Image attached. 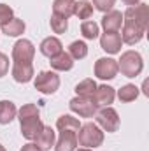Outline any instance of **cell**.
Segmentation results:
<instances>
[{
	"label": "cell",
	"instance_id": "cell-1",
	"mask_svg": "<svg viewBox=\"0 0 149 151\" xmlns=\"http://www.w3.org/2000/svg\"><path fill=\"white\" fill-rule=\"evenodd\" d=\"M77 144L84 146V148H100L104 144V130L97 125V123H84L81 125L79 132H77Z\"/></svg>",
	"mask_w": 149,
	"mask_h": 151
},
{
	"label": "cell",
	"instance_id": "cell-2",
	"mask_svg": "<svg viewBox=\"0 0 149 151\" xmlns=\"http://www.w3.org/2000/svg\"><path fill=\"white\" fill-rule=\"evenodd\" d=\"M117 69L125 77H137L144 69V60L140 53L130 49V51H125L117 60Z\"/></svg>",
	"mask_w": 149,
	"mask_h": 151
},
{
	"label": "cell",
	"instance_id": "cell-3",
	"mask_svg": "<svg viewBox=\"0 0 149 151\" xmlns=\"http://www.w3.org/2000/svg\"><path fill=\"white\" fill-rule=\"evenodd\" d=\"M123 23L139 27L142 30H148V23H149V5L148 4H137L132 5L125 11L123 14Z\"/></svg>",
	"mask_w": 149,
	"mask_h": 151
},
{
	"label": "cell",
	"instance_id": "cell-4",
	"mask_svg": "<svg viewBox=\"0 0 149 151\" xmlns=\"http://www.w3.org/2000/svg\"><path fill=\"white\" fill-rule=\"evenodd\" d=\"M34 86L37 91L44 93V95H53L60 88V76L54 70H42L37 74L35 81H34Z\"/></svg>",
	"mask_w": 149,
	"mask_h": 151
},
{
	"label": "cell",
	"instance_id": "cell-5",
	"mask_svg": "<svg viewBox=\"0 0 149 151\" xmlns=\"http://www.w3.org/2000/svg\"><path fill=\"white\" fill-rule=\"evenodd\" d=\"M97 116V125L104 130V132H117L119 128V114L114 107H102L98 113L95 114Z\"/></svg>",
	"mask_w": 149,
	"mask_h": 151
},
{
	"label": "cell",
	"instance_id": "cell-6",
	"mask_svg": "<svg viewBox=\"0 0 149 151\" xmlns=\"http://www.w3.org/2000/svg\"><path fill=\"white\" fill-rule=\"evenodd\" d=\"M12 60L18 63H32L35 56V46L28 39H19L12 46Z\"/></svg>",
	"mask_w": 149,
	"mask_h": 151
},
{
	"label": "cell",
	"instance_id": "cell-7",
	"mask_svg": "<svg viewBox=\"0 0 149 151\" xmlns=\"http://www.w3.org/2000/svg\"><path fill=\"white\" fill-rule=\"evenodd\" d=\"M95 76L98 77V79H102V81H111L114 79L117 72H119V69H117V60H114V58H98L97 62H95Z\"/></svg>",
	"mask_w": 149,
	"mask_h": 151
},
{
	"label": "cell",
	"instance_id": "cell-8",
	"mask_svg": "<svg viewBox=\"0 0 149 151\" xmlns=\"http://www.w3.org/2000/svg\"><path fill=\"white\" fill-rule=\"evenodd\" d=\"M19 125H21V135L28 141H35V137L44 128L40 114L39 116H28V118H19Z\"/></svg>",
	"mask_w": 149,
	"mask_h": 151
},
{
	"label": "cell",
	"instance_id": "cell-9",
	"mask_svg": "<svg viewBox=\"0 0 149 151\" xmlns=\"http://www.w3.org/2000/svg\"><path fill=\"white\" fill-rule=\"evenodd\" d=\"M69 107L72 113L79 114L81 118H93L97 114V107H95L93 100L86 99V97H74L69 102Z\"/></svg>",
	"mask_w": 149,
	"mask_h": 151
},
{
	"label": "cell",
	"instance_id": "cell-10",
	"mask_svg": "<svg viewBox=\"0 0 149 151\" xmlns=\"http://www.w3.org/2000/svg\"><path fill=\"white\" fill-rule=\"evenodd\" d=\"M114 99H116V90L112 86H109V84L97 86V90H95V93L91 97L95 107H109L114 102Z\"/></svg>",
	"mask_w": 149,
	"mask_h": 151
},
{
	"label": "cell",
	"instance_id": "cell-11",
	"mask_svg": "<svg viewBox=\"0 0 149 151\" xmlns=\"http://www.w3.org/2000/svg\"><path fill=\"white\" fill-rule=\"evenodd\" d=\"M121 46H123V40H121V35L117 32H105L100 37V47L104 51H107L109 55L121 53Z\"/></svg>",
	"mask_w": 149,
	"mask_h": 151
},
{
	"label": "cell",
	"instance_id": "cell-12",
	"mask_svg": "<svg viewBox=\"0 0 149 151\" xmlns=\"http://www.w3.org/2000/svg\"><path fill=\"white\" fill-rule=\"evenodd\" d=\"M11 74H12V79L16 83H30L34 79V65L32 63H18L14 62L12 63V69H11Z\"/></svg>",
	"mask_w": 149,
	"mask_h": 151
},
{
	"label": "cell",
	"instance_id": "cell-13",
	"mask_svg": "<svg viewBox=\"0 0 149 151\" xmlns=\"http://www.w3.org/2000/svg\"><path fill=\"white\" fill-rule=\"evenodd\" d=\"M144 34H146V30H142L139 27H133V25H128V23H123V32L119 35H121V40L125 44L135 46V44H139L142 40Z\"/></svg>",
	"mask_w": 149,
	"mask_h": 151
},
{
	"label": "cell",
	"instance_id": "cell-14",
	"mask_svg": "<svg viewBox=\"0 0 149 151\" xmlns=\"http://www.w3.org/2000/svg\"><path fill=\"white\" fill-rule=\"evenodd\" d=\"M53 148H54V151H75L77 150V134L75 132H60V137Z\"/></svg>",
	"mask_w": 149,
	"mask_h": 151
},
{
	"label": "cell",
	"instance_id": "cell-15",
	"mask_svg": "<svg viewBox=\"0 0 149 151\" xmlns=\"http://www.w3.org/2000/svg\"><path fill=\"white\" fill-rule=\"evenodd\" d=\"M123 25V14L119 11H109L102 18V28L105 32H119Z\"/></svg>",
	"mask_w": 149,
	"mask_h": 151
},
{
	"label": "cell",
	"instance_id": "cell-16",
	"mask_svg": "<svg viewBox=\"0 0 149 151\" xmlns=\"http://www.w3.org/2000/svg\"><path fill=\"white\" fill-rule=\"evenodd\" d=\"M39 49H40V53H42L44 56L53 58V56H56L58 53L63 51V44H62V40L58 37H46L40 42Z\"/></svg>",
	"mask_w": 149,
	"mask_h": 151
},
{
	"label": "cell",
	"instance_id": "cell-17",
	"mask_svg": "<svg viewBox=\"0 0 149 151\" xmlns=\"http://www.w3.org/2000/svg\"><path fill=\"white\" fill-rule=\"evenodd\" d=\"M54 142H56V134H54V130H53L51 127H46V125H44V128L40 130V134L35 137V144H37L42 151H47L54 146Z\"/></svg>",
	"mask_w": 149,
	"mask_h": 151
},
{
	"label": "cell",
	"instance_id": "cell-18",
	"mask_svg": "<svg viewBox=\"0 0 149 151\" xmlns=\"http://www.w3.org/2000/svg\"><path fill=\"white\" fill-rule=\"evenodd\" d=\"M49 60H51L49 63H51L53 70H58V72H67L74 67V60L67 51H62V53H58L56 56H53Z\"/></svg>",
	"mask_w": 149,
	"mask_h": 151
},
{
	"label": "cell",
	"instance_id": "cell-19",
	"mask_svg": "<svg viewBox=\"0 0 149 151\" xmlns=\"http://www.w3.org/2000/svg\"><path fill=\"white\" fill-rule=\"evenodd\" d=\"M56 128L60 132H79L81 128V121L74 118L72 114H62L58 119H56Z\"/></svg>",
	"mask_w": 149,
	"mask_h": 151
},
{
	"label": "cell",
	"instance_id": "cell-20",
	"mask_svg": "<svg viewBox=\"0 0 149 151\" xmlns=\"http://www.w3.org/2000/svg\"><path fill=\"white\" fill-rule=\"evenodd\" d=\"M25 30H27V25L19 18H12L9 23H5L2 27V34L7 35V37H19V35L25 34Z\"/></svg>",
	"mask_w": 149,
	"mask_h": 151
},
{
	"label": "cell",
	"instance_id": "cell-21",
	"mask_svg": "<svg viewBox=\"0 0 149 151\" xmlns=\"http://www.w3.org/2000/svg\"><path fill=\"white\" fill-rule=\"evenodd\" d=\"M18 116V107L11 100H0V125H9Z\"/></svg>",
	"mask_w": 149,
	"mask_h": 151
},
{
	"label": "cell",
	"instance_id": "cell-22",
	"mask_svg": "<svg viewBox=\"0 0 149 151\" xmlns=\"http://www.w3.org/2000/svg\"><path fill=\"white\" fill-rule=\"evenodd\" d=\"M75 9V0H54L53 2V14L63 16V18H70L74 16Z\"/></svg>",
	"mask_w": 149,
	"mask_h": 151
},
{
	"label": "cell",
	"instance_id": "cell-23",
	"mask_svg": "<svg viewBox=\"0 0 149 151\" xmlns=\"http://www.w3.org/2000/svg\"><path fill=\"white\" fill-rule=\"evenodd\" d=\"M95 90H97V83H95L91 77L82 79V81L75 86V93H77V97H86V99H91L93 93H95Z\"/></svg>",
	"mask_w": 149,
	"mask_h": 151
},
{
	"label": "cell",
	"instance_id": "cell-24",
	"mask_svg": "<svg viewBox=\"0 0 149 151\" xmlns=\"http://www.w3.org/2000/svg\"><path fill=\"white\" fill-rule=\"evenodd\" d=\"M117 99L121 102H133L137 97H139V88L135 84H125L117 90Z\"/></svg>",
	"mask_w": 149,
	"mask_h": 151
},
{
	"label": "cell",
	"instance_id": "cell-25",
	"mask_svg": "<svg viewBox=\"0 0 149 151\" xmlns=\"http://www.w3.org/2000/svg\"><path fill=\"white\" fill-rule=\"evenodd\" d=\"M81 34H82L84 39L93 40V39H97L100 35V27H98V23H95V21H91V19H86V21H82V25H81Z\"/></svg>",
	"mask_w": 149,
	"mask_h": 151
},
{
	"label": "cell",
	"instance_id": "cell-26",
	"mask_svg": "<svg viewBox=\"0 0 149 151\" xmlns=\"http://www.w3.org/2000/svg\"><path fill=\"white\" fill-rule=\"evenodd\" d=\"M74 16H77L79 19H90L93 16V5L91 2L88 0H81V2H75V9H74Z\"/></svg>",
	"mask_w": 149,
	"mask_h": 151
},
{
	"label": "cell",
	"instance_id": "cell-27",
	"mask_svg": "<svg viewBox=\"0 0 149 151\" xmlns=\"http://www.w3.org/2000/svg\"><path fill=\"white\" fill-rule=\"evenodd\" d=\"M67 53L72 56V60H82V58L88 56V46H86V42H82V40H74V42L69 46V51H67Z\"/></svg>",
	"mask_w": 149,
	"mask_h": 151
},
{
	"label": "cell",
	"instance_id": "cell-28",
	"mask_svg": "<svg viewBox=\"0 0 149 151\" xmlns=\"http://www.w3.org/2000/svg\"><path fill=\"white\" fill-rule=\"evenodd\" d=\"M49 23H51V30L54 34H65L69 28V19L63 16H58V14H51Z\"/></svg>",
	"mask_w": 149,
	"mask_h": 151
},
{
	"label": "cell",
	"instance_id": "cell-29",
	"mask_svg": "<svg viewBox=\"0 0 149 151\" xmlns=\"http://www.w3.org/2000/svg\"><path fill=\"white\" fill-rule=\"evenodd\" d=\"M12 18H14V11L9 5L0 4V27H4L5 23H9Z\"/></svg>",
	"mask_w": 149,
	"mask_h": 151
},
{
	"label": "cell",
	"instance_id": "cell-30",
	"mask_svg": "<svg viewBox=\"0 0 149 151\" xmlns=\"http://www.w3.org/2000/svg\"><path fill=\"white\" fill-rule=\"evenodd\" d=\"M114 4H116V0H91V5H95V9L100 11V12H109V11H112Z\"/></svg>",
	"mask_w": 149,
	"mask_h": 151
},
{
	"label": "cell",
	"instance_id": "cell-31",
	"mask_svg": "<svg viewBox=\"0 0 149 151\" xmlns=\"http://www.w3.org/2000/svg\"><path fill=\"white\" fill-rule=\"evenodd\" d=\"M7 72H9V58L7 55L0 53V77H4Z\"/></svg>",
	"mask_w": 149,
	"mask_h": 151
},
{
	"label": "cell",
	"instance_id": "cell-32",
	"mask_svg": "<svg viewBox=\"0 0 149 151\" xmlns=\"http://www.w3.org/2000/svg\"><path fill=\"white\" fill-rule=\"evenodd\" d=\"M21 151H42V150L39 148L35 142H27V144L21 148Z\"/></svg>",
	"mask_w": 149,
	"mask_h": 151
},
{
	"label": "cell",
	"instance_id": "cell-33",
	"mask_svg": "<svg viewBox=\"0 0 149 151\" xmlns=\"http://www.w3.org/2000/svg\"><path fill=\"white\" fill-rule=\"evenodd\" d=\"M123 4H126L128 7H132V5H137V4H140V0H121Z\"/></svg>",
	"mask_w": 149,
	"mask_h": 151
},
{
	"label": "cell",
	"instance_id": "cell-34",
	"mask_svg": "<svg viewBox=\"0 0 149 151\" xmlns=\"http://www.w3.org/2000/svg\"><path fill=\"white\" fill-rule=\"evenodd\" d=\"M75 151H91L90 148H81V150H75Z\"/></svg>",
	"mask_w": 149,
	"mask_h": 151
},
{
	"label": "cell",
	"instance_id": "cell-35",
	"mask_svg": "<svg viewBox=\"0 0 149 151\" xmlns=\"http://www.w3.org/2000/svg\"><path fill=\"white\" fill-rule=\"evenodd\" d=\"M0 151H5V148H4V146H2V144H0Z\"/></svg>",
	"mask_w": 149,
	"mask_h": 151
}]
</instances>
